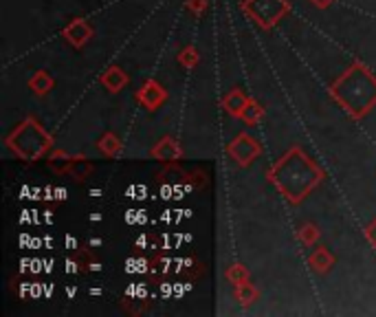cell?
I'll return each mask as SVG.
<instances>
[{
	"instance_id": "ffe728a7",
	"label": "cell",
	"mask_w": 376,
	"mask_h": 317,
	"mask_svg": "<svg viewBox=\"0 0 376 317\" xmlns=\"http://www.w3.org/2000/svg\"><path fill=\"white\" fill-rule=\"evenodd\" d=\"M176 59L183 69H194V67H198V62H201V53H198V49L194 45H187L178 51Z\"/></svg>"
},
{
	"instance_id": "277c9868",
	"label": "cell",
	"mask_w": 376,
	"mask_h": 317,
	"mask_svg": "<svg viewBox=\"0 0 376 317\" xmlns=\"http://www.w3.org/2000/svg\"><path fill=\"white\" fill-rule=\"evenodd\" d=\"M240 9L260 29L271 31L290 13V3L288 0H242Z\"/></svg>"
},
{
	"instance_id": "8992f818",
	"label": "cell",
	"mask_w": 376,
	"mask_h": 317,
	"mask_svg": "<svg viewBox=\"0 0 376 317\" xmlns=\"http://www.w3.org/2000/svg\"><path fill=\"white\" fill-rule=\"evenodd\" d=\"M134 99L146 110H158L168 102V91L161 82H156V79L150 77L141 86H139V91L134 93Z\"/></svg>"
},
{
	"instance_id": "9a60e30c",
	"label": "cell",
	"mask_w": 376,
	"mask_h": 317,
	"mask_svg": "<svg viewBox=\"0 0 376 317\" xmlns=\"http://www.w3.org/2000/svg\"><path fill=\"white\" fill-rule=\"evenodd\" d=\"M97 148H99V152L106 154L108 158H114V156H119V152H122L124 144H122V139H119L114 132H106V134L99 137Z\"/></svg>"
},
{
	"instance_id": "7c38bea8",
	"label": "cell",
	"mask_w": 376,
	"mask_h": 317,
	"mask_svg": "<svg viewBox=\"0 0 376 317\" xmlns=\"http://www.w3.org/2000/svg\"><path fill=\"white\" fill-rule=\"evenodd\" d=\"M55 86V79L51 77L49 71H35L31 77H29V88L33 91V95L37 97H45L53 91Z\"/></svg>"
},
{
	"instance_id": "603a6c76",
	"label": "cell",
	"mask_w": 376,
	"mask_h": 317,
	"mask_svg": "<svg viewBox=\"0 0 376 317\" xmlns=\"http://www.w3.org/2000/svg\"><path fill=\"white\" fill-rule=\"evenodd\" d=\"M308 3H310V5H315L317 9H328V7L334 3V0H308Z\"/></svg>"
},
{
	"instance_id": "52a82bcc",
	"label": "cell",
	"mask_w": 376,
	"mask_h": 317,
	"mask_svg": "<svg viewBox=\"0 0 376 317\" xmlns=\"http://www.w3.org/2000/svg\"><path fill=\"white\" fill-rule=\"evenodd\" d=\"M150 156L154 158V161H161L165 166H176L178 161H183V148L174 137H161L152 146Z\"/></svg>"
},
{
	"instance_id": "4fadbf2b",
	"label": "cell",
	"mask_w": 376,
	"mask_h": 317,
	"mask_svg": "<svg viewBox=\"0 0 376 317\" xmlns=\"http://www.w3.org/2000/svg\"><path fill=\"white\" fill-rule=\"evenodd\" d=\"M71 163H73V154L64 152V150H53L47 158V168L57 174V176H62V174H69L71 170Z\"/></svg>"
},
{
	"instance_id": "e0dca14e",
	"label": "cell",
	"mask_w": 376,
	"mask_h": 317,
	"mask_svg": "<svg viewBox=\"0 0 376 317\" xmlns=\"http://www.w3.org/2000/svg\"><path fill=\"white\" fill-rule=\"evenodd\" d=\"M262 119H264V108L260 106V102H255V99L249 97V104H247V108H245V113L240 117V122L245 126H257Z\"/></svg>"
},
{
	"instance_id": "3957f363",
	"label": "cell",
	"mask_w": 376,
	"mask_h": 317,
	"mask_svg": "<svg viewBox=\"0 0 376 317\" xmlns=\"http://www.w3.org/2000/svg\"><path fill=\"white\" fill-rule=\"evenodd\" d=\"M55 144L53 134L37 122L35 117H25L7 137H5V146L20 158V161H40Z\"/></svg>"
},
{
	"instance_id": "8fae6325",
	"label": "cell",
	"mask_w": 376,
	"mask_h": 317,
	"mask_svg": "<svg viewBox=\"0 0 376 317\" xmlns=\"http://www.w3.org/2000/svg\"><path fill=\"white\" fill-rule=\"evenodd\" d=\"M308 265L315 273H328L334 267V255L326 247H317L308 258Z\"/></svg>"
},
{
	"instance_id": "ac0fdd59",
	"label": "cell",
	"mask_w": 376,
	"mask_h": 317,
	"mask_svg": "<svg viewBox=\"0 0 376 317\" xmlns=\"http://www.w3.org/2000/svg\"><path fill=\"white\" fill-rule=\"evenodd\" d=\"M225 277H227V282H229V284H233V287H240V284L249 282L251 273H249V269H247L245 265H240V263H233V265H229V267H227Z\"/></svg>"
},
{
	"instance_id": "7a4b0ae2",
	"label": "cell",
	"mask_w": 376,
	"mask_h": 317,
	"mask_svg": "<svg viewBox=\"0 0 376 317\" xmlns=\"http://www.w3.org/2000/svg\"><path fill=\"white\" fill-rule=\"evenodd\" d=\"M330 97L359 122L376 106V75L363 62H354L330 84Z\"/></svg>"
},
{
	"instance_id": "9c48e42d",
	"label": "cell",
	"mask_w": 376,
	"mask_h": 317,
	"mask_svg": "<svg viewBox=\"0 0 376 317\" xmlns=\"http://www.w3.org/2000/svg\"><path fill=\"white\" fill-rule=\"evenodd\" d=\"M99 82H102V86L108 91V93H122L126 86H128V82H130V77H128V73L122 69V67H117V64H112V67H108V69H104V73L99 75Z\"/></svg>"
},
{
	"instance_id": "ba28073f",
	"label": "cell",
	"mask_w": 376,
	"mask_h": 317,
	"mask_svg": "<svg viewBox=\"0 0 376 317\" xmlns=\"http://www.w3.org/2000/svg\"><path fill=\"white\" fill-rule=\"evenodd\" d=\"M62 35H64V40H66V42H69L73 49H84V47L90 42V40H93L95 29H93V25L88 23V20H84V18H73L71 23L64 27Z\"/></svg>"
},
{
	"instance_id": "2e32d148",
	"label": "cell",
	"mask_w": 376,
	"mask_h": 317,
	"mask_svg": "<svg viewBox=\"0 0 376 317\" xmlns=\"http://www.w3.org/2000/svg\"><path fill=\"white\" fill-rule=\"evenodd\" d=\"M233 297H235L237 304L247 309V306H251V304L257 302V297H260V289H257L255 284H251V282H245L240 287H235Z\"/></svg>"
},
{
	"instance_id": "30bf717a",
	"label": "cell",
	"mask_w": 376,
	"mask_h": 317,
	"mask_svg": "<svg viewBox=\"0 0 376 317\" xmlns=\"http://www.w3.org/2000/svg\"><path fill=\"white\" fill-rule=\"evenodd\" d=\"M247 104H249V97H247L245 91H240V88H231V91L223 97V110H225L229 117H233V119H240V117H242Z\"/></svg>"
},
{
	"instance_id": "d6986e66",
	"label": "cell",
	"mask_w": 376,
	"mask_h": 317,
	"mask_svg": "<svg viewBox=\"0 0 376 317\" xmlns=\"http://www.w3.org/2000/svg\"><path fill=\"white\" fill-rule=\"evenodd\" d=\"M322 238V231H319V227H317L315 223H304L300 229H297V241H300L302 245H306V247H312V245H317V241Z\"/></svg>"
},
{
	"instance_id": "6da1fadb",
	"label": "cell",
	"mask_w": 376,
	"mask_h": 317,
	"mask_svg": "<svg viewBox=\"0 0 376 317\" xmlns=\"http://www.w3.org/2000/svg\"><path fill=\"white\" fill-rule=\"evenodd\" d=\"M266 178L290 205H300L324 181L326 172L302 148L293 146L269 168Z\"/></svg>"
},
{
	"instance_id": "44dd1931",
	"label": "cell",
	"mask_w": 376,
	"mask_h": 317,
	"mask_svg": "<svg viewBox=\"0 0 376 317\" xmlns=\"http://www.w3.org/2000/svg\"><path fill=\"white\" fill-rule=\"evenodd\" d=\"M185 5L194 16H203L207 9V0H185Z\"/></svg>"
},
{
	"instance_id": "7402d4cb",
	"label": "cell",
	"mask_w": 376,
	"mask_h": 317,
	"mask_svg": "<svg viewBox=\"0 0 376 317\" xmlns=\"http://www.w3.org/2000/svg\"><path fill=\"white\" fill-rule=\"evenodd\" d=\"M363 236H365V241H368V243H370V245L376 249V218L365 225V229H363Z\"/></svg>"
},
{
	"instance_id": "5b68a950",
	"label": "cell",
	"mask_w": 376,
	"mask_h": 317,
	"mask_svg": "<svg viewBox=\"0 0 376 317\" xmlns=\"http://www.w3.org/2000/svg\"><path fill=\"white\" fill-rule=\"evenodd\" d=\"M225 152L240 168H249L255 161V158L262 154V146H260V142H257L255 137H251L247 132H240V134H235L231 142L227 144Z\"/></svg>"
},
{
	"instance_id": "5bb4252c",
	"label": "cell",
	"mask_w": 376,
	"mask_h": 317,
	"mask_svg": "<svg viewBox=\"0 0 376 317\" xmlns=\"http://www.w3.org/2000/svg\"><path fill=\"white\" fill-rule=\"evenodd\" d=\"M93 163L88 161L86 156H82V154H75L73 156V163H71V170H69V174H71V178L73 181H77V183H82V181H86V178L93 174Z\"/></svg>"
}]
</instances>
